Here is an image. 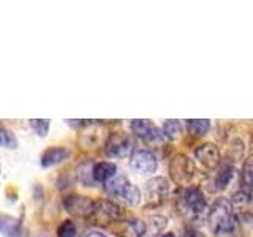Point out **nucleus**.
Instances as JSON below:
<instances>
[{"instance_id": "obj_1", "label": "nucleus", "mask_w": 253, "mask_h": 237, "mask_svg": "<svg viewBox=\"0 0 253 237\" xmlns=\"http://www.w3.org/2000/svg\"><path fill=\"white\" fill-rule=\"evenodd\" d=\"M208 221L212 233L217 237L233 234L237 225V215L231 201L226 198H218L209 210Z\"/></svg>"}, {"instance_id": "obj_2", "label": "nucleus", "mask_w": 253, "mask_h": 237, "mask_svg": "<svg viewBox=\"0 0 253 237\" xmlns=\"http://www.w3.org/2000/svg\"><path fill=\"white\" fill-rule=\"evenodd\" d=\"M105 190L109 196L122 201L125 205H128V207H136L141 202L139 188L136 185H133L125 176H117L108 180L105 184Z\"/></svg>"}, {"instance_id": "obj_3", "label": "nucleus", "mask_w": 253, "mask_h": 237, "mask_svg": "<svg viewBox=\"0 0 253 237\" xmlns=\"http://www.w3.org/2000/svg\"><path fill=\"white\" fill-rule=\"evenodd\" d=\"M195 164L190 160L187 155L177 154L172 157V160L169 163V176L172 179L174 184L177 185H188L190 182L195 177Z\"/></svg>"}, {"instance_id": "obj_4", "label": "nucleus", "mask_w": 253, "mask_h": 237, "mask_svg": "<svg viewBox=\"0 0 253 237\" xmlns=\"http://www.w3.org/2000/svg\"><path fill=\"white\" fill-rule=\"evenodd\" d=\"M179 207L184 209L188 215L198 217L206 210L208 202L203 192L198 187H188L185 190H182L179 196Z\"/></svg>"}, {"instance_id": "obj_5", "label": "nucleus", "mask_w": 253, "mask_h": 237, "mask_svg": "<svg viewBox=\"0 0 253 237\" xmlns=\"http://www.w3.org/2000/svg\"><path fill=\"white\" fill-rule=\"evenodd\" d=\"M63 207H65V210L71 213L73 217L87 218L93 215L95 201L81 195H68L63 198Z\"/></svg>"}, {"instance_id": "obj_6", "label": "nucleus", "mask_w": 253, "mask_h": 237, "mask_svg": "<svg viewBox=\"0 0 253 237\" xmlns=\"http://www.w3.org/2000/svg\"><path fill=\"white\" fill-rule=\"evenodd\" d=\"M92 217L97 220V223H100V225L119 223V221H122L124 210L113 201L101 199V201L95 202V210H93Z\"/></svg>"}, {"instance_id": "obj_7", "label": "nucleus", "mask_w": 253, "mask_h": 237, "mask_svg": "<svg viewBox=\"0 0 253 237\" xmlns=\"http://www.w3.org/2000/svg\"><path fill=\"white\" fill-rule=\"evenodd\" d=\"M134 146L130 136L124 133H113L106 141V154L114 158H126L134 152Z\"/></svg>"}, {"instance_id": "obj_8", "label": "nucleus", "mask_w": 253, "mask_h": 237, "mask_svg": "<svg viewBox=\"0 0 253 237\" xmlns=\"http://www.w3.org/2000/svg\"><path fill=\"white\" fill-rule=\"evenodd\" d=\"M131 131L134 133V136H138L139 139L150 142V144H158L163 139V133L155 126L150 120L146 118H138V120L131 122Z\"/></svg>"}, {"instance_id": "obj_9", "label": "nucleus", "mask_w": 253, "mask_h": 237, "mask_svg": "<svg viewBox=\"0 0 253 237\" xmlns=\"http://www.w3.org/2000/svg\"><path fill=\"white\" fill-rule=\"evenodd\" d=\"M169 195V184L165 177H154L146 184V198L150 205L162 204Z\"/></svg>"}, {"instance_id": "obj_10", "label": "nucleus", "mask_w": 253, "mask_h": 237, "mask_svg": "<svg viewBox=\"0 0 253 237\" xmlns=\"http://www.w3.org/2000/svg\"><path fill=\"white\" fill-rule=\"evenodd\" d=\"M131 168L139 174H154L157 171V157L150 152V150H134L133 155L130 157Z\"/></svg>"}, {"instance_id": "obj_11", "label": "nucleus", "mask_w": 253, "mask_h": 237, "mask_svg": "<svg viewBox=\"0 0 253 237\" xmlns=\"http://www.w3.org/2000/svg\"><path fill=\"white\" fill-rule=\"evenodd\" d=\"M195 157L196 160L200 161V164H203L206 169L213 171L217 169L220 163H221V155L220 150L215 144L212 142H206V144H201L195 150Z\"/></svg>"}, {"instance_id": "obj_12", "label": "nucleus", "mask_w": 253, "mask_h": 237, "mask_svg": "<svg viewBox=\"0 0 253 237\" xmlns=\"http://www.w3.org/2000/svg\"><path fill=\"white\" fill-rule=\"evenodd\" d=\"M117 236L119 237H144L146 234V223L139 218H130L119 221Z\"/></svg>"}, {"instance_id": "obj_13", "label": "nucleus", "mask_w": 253, "mask_h": 237, "mask_svg": "<svg viewBox=\"0 0 253 237\" xmlns=\"http://www.w3.org/2000/svg\"><path fill=\"white\" fill-rule=\"evenodd\" d=\"M70 155V152L65 147H49L44 150V154L42 155V166L43 168H51L54 164H59Z\"/></svg>"}, {"instance_id": "obj_14", "label": "nucleus", "mask_w": 253, "mask_h": 237, "mask_svg": "<svg viewBox=\"0 0 253 237\" xmlns=\"http://www.w3.org/2000/svg\"><path fill=\"white\" fill-rule=\"evenodd\" d=\"M116 164L111 161H100L97 164H93V179L95 182H106L111 180L116 176Z\"/></svg>"}, {"instance_id": "obj_15", "label": "nucleus", "mask_w": 253, "mask_h": 237, "mask_svg": "<svg viewBox=\"0 0 253 237\" xmlns=\"http://www.w3.org/2000/svg\"><path fill=\"white\" fill-rule=\"evenodd\" d=\"M0 233L6 237H19L21 234L19 221L11 215L0 213Z\"/></svg>"}, {"instance_id": "obj_16", "label": "nucleus", "mask_w": 253, "mask_h": 237, "mask_svg": "<svg viewBox=\"0 0 253 237\" xmlns=\"http://www.w3.org/2000/svg\"><path fill=\"white\" fill-rule=\"evenodd\" d=\"M76 177L85 187L93 185V182H95V179H93V164L90 161H83L76 168Z\"/></svg>"}, {"instance_id": "obj_17", "label": "nucleus", "mask_w": 253, "mask_h": 237, "mask_svg": "<svg viewBox=\"0 0 253 237\" xmlns=\"http://www.w3.org/2000/svg\"><path fill=\"white\" fill-rule=\"evenodd\" d=\"M187 130L193 136H203L211 130V120L208 118H190L187 120Z\"/></svg>"}, {"instance_id": "obj_18", "label": "nucleus", "mask_w": 253, "mask_h": 237, "mask_svg": "<svg viewBox=\"0 0 253 237\" xmlns=\"http://www.w3.org/2000/svg\"><path fill=\"white\" fill-rule=\"evenodd\" d=\"M233 174H234V166L233 163H223L220 166V169H218V174H217V177H215V184H217V188H225L228 184H229V180L233 179Z\"/></svg>"}, {"instance_id": "obj_19", "label": "nucleus", "mask_w": 253, "mask_h": 237, "mask_svg": "<svg viewBox=\"0 0 253 237\" xmlns=\"http://www.w3.org/2000/svg\"><path fill=\"white\" fill-rule=\"evenodd\" d=\"M166 228V218L165 217H152L146 225V234L149 237H154L157 234H160V231Z\"/></svg>"}, {"instance_id": "obj_20", "label": "nucleus", "mask_w": 253, "mask_h": 237, "mask_svg": "<svg viewBox=\"0 0 253 237\" xmlns=\"http://www.w3.org/2000/svg\"><path fill=\"white\" fill-rule=\"evenodd\" d=\"M242 184L247 188V193L253 190V155L249 157L242 168Z\"/></svg>"}, {"instance_id": "obj_21", "label": "nucleus", "mask_w": 253, "mask_h": 237, "mask_svg": "<svg viewBox=\"0 0 253 237\" xmlns=\"http://www.w3.org/2000/svg\"><path fill=\"white\" fill-rule=\"evenodd\" d=\"M180 123L177 120H166L163 123V128H162V133L165 138L168 139H177L180 136Z\"/></svg>"}, {"instance_id": "obj_22", "label": "nucleus", "mask_w": 253, "mask_h": 237, "mask_svg": "<svg viewBox=\"0 0 253 237\" xmlns=\"http://www.w3.org/2000/svg\"><path fill=\"white\" fill-rule=\"evenodd\" d=\"M30 125L40 138H46L47 131H49V120L47 118H32Z\"/></svg>"}, {"instance_id": "obj_23", "label": "nucleus", "mask_w": 253, "mask_h": 237, "mask_svg": "<svg viewBox=\"0 0 253 237\" xmlns=\"http://www.w3.org/2000/svg\"><path fill=\"white\" fill-rule=\"evenodd\" d=\"M59 237H76V225L71 220L62 221L59 229H57Z\"/></svg>"}, {"instance_id": "obj_24", "label": "nucleus", "mask_w": 253, "mask_h": 237, "mask_svg": "<svg viewBox=\"0 0 253 237\" xmlns=\"http://www.w3.org/2000/svg\"><path fill=\"white\" fill-rule=\"evenodd\" d=\"M0 146L14 149V147H18V141H16V138L13 136L11 131H8L5 128H0Z\"/></svg>"}, {"instance_id": "obj_25", "label": "nucleus", "mask_w": 253, "mask_h": 237, "mask_svg": "<svg viewBox=\"0 0 253 237\" xmlns=\"http://www.w3.org/2000/svg\"><path fill=\"white\" fill-rule=\"evenodd\" d=\"M85 237H106L105 234H101V233H98V231H90V233H87L85 234Z\"/></svg>"}, {"instance_id": "obj_26", "label": "nucleus", "mask_w": 253, "mask_h": 237, "mask_svg": "<svg viewBox=\"0 0 253 237\" xmlns=\"http://www.w3.org/2000/svg\"><path fill=\"white\" fill-rule=\"evenodd\" d=\"M185 237H206L201 231H193V233H188Z\"/></svg>"}, {"instance_id": "obj_27", "label": "nucleus", "mask_w": 253, "mask_h": 237, "mask_svg": "<svg viewBox=\"0 0 253 237\" xmlns=\"http://www.w3.org/2000/svg\"><path fill=\"white\" fill-rule=\"evenodd\" d=\"M162 237H174V234H171V233H166V234H163Z\"/></svg>"}]
</instances>
